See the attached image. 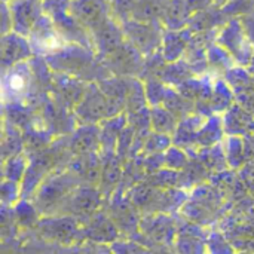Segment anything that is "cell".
Instances as JSON below:
<instances>
[{"label": "cell", "mask_w": 254, "mask_h": 254, "mask_svg": "<svg viewBox=\"0 0 254 254\" xmlns=\"http://www.w3.org/2000/svg\"><path fill=\"white\" fill-rule=\"evenodd\" d=\"M65 37L55 27L52 19L42 15L30 33V45L36 52L40 54H55L65 48Z\"/></svg>", "instance_id": "6da1fadb"}, {"label": "cell", "mask_w": 254, "mask_h": 254, "mask_svg": "<svg viewBox=\"0 0 254 254\" xmlns=\"http://www.w3.org/2000/svg\"><path fill=\"white\" fill-rule=\"evenodd\" d=\"M39 0H13L10 1V24L13 33L27 36L42 16L43 7Z\"/></svg>", "instance_id": "7a4b0ae2"}, {"label": "cell", "mask_w": 254, "mask_h": 254, "mask_svg": "<svg viewBox=\"0 0 254 254\" xmlns=\"http://www.w3.org/2000/svg\"><path fill=\"white\" fill-rule=\"evenodd\" d=\"M71 15L85 27L97 30L107 19L106 0H73L70 3Z\"/></svg>", "instance_id": "3957f363"}, {"label": "cell", "mask_w": 254, "mask_h": 254, "mask_svg": "<svg viewBox=\"0 0 254 254\" xmlns=\"http://www.w3.org/2000/svg\"><path fill=\"white\" fill-rule=\"evenodd\" d=\"M219 40L225 46V49L228 48V51L231 54H234L237 57V60H240L241 63H247L252 58L253 43L249 39L244 28L237 21H232L223 30Z\"/></svg>", "instance_id": "277c9868"}, {"label": "cell", "mask_w": 254, "mask_h": 254, "mask_svg": "<svg viewBox=\"0 0 254 254\" xmlns=\"http://www.w3.org/2000/svg\"><path fill=\"white\" fill-rule=\"evenodd\" d=\"M31 55V45L18 33H9L1 40V60L4 65H16Z\"/></svg>", "instance_id": "5b68a950"}, {"label": "cell", "mask_w": 254, "mask_h": 254, "mask_svg": "<svg viewBox=\"0 0 254 254\" xmlns=\"http://www.w3.org/2000/svg\"><path fill=\"white\" fill-rule=\"evenodd\" d=\"M30 68L24 63L10 67L9 73L4 76L3 80L4 91L9 92L12 97H22L30 86Z\"/></svg>", "instance_id": "8992f818"}, {"label": "cell", "mask_w": 254, "mask_h": 254, "mask_svg": "<svg viewBox=\"0 0 254 254\" xmlns=\"http://www.w3.org/2000/svg\"><path fill=\"white\" fill-rule=\"evenodd\" d=\"M213 1H214V0H186L189 13H190V12H195V10L207 9V7L210 6V3H213Z\"/></svg>", "instance_id": "52a82bcc"}, {"label": "cell", "mask_w": 254, "mask_h": 254, "mask_svg": "<svg viewBox=\"0 0 254 254\" xmlns=\"http://www.w3.org/2000/svg\"><path fill=\"white\" fill-rule=\"evenodd\" d=\"M214 1H216L217 4H223V3H226L228 0H214Z\"/></svg>", "instance_id": "ba28073f"}, {"label": "cell", "mask_w": 254, "mask_h": 254, "mask_svg": "<svg viewBox=\"0 0 254 254\" xmlns=\"http://www.w3.org/2000/svg\"><path fill=\"white\" fill-rule=\"evenodd\" d=\"M71 1H73V0H71Z\"/></svg>", "instance_id": "9c48e42d"}, {"label": "cell", "mask_w": 254, "mask_h": 254, "mask_svg": "<svg viewBox=\"0 0 254 254\" xmlns=\"http://www.w3.org/2000/svg\"><path fill=\"white\" fill-rule=\"evenodd\" d=\"M12 1H13V0H12Z\"/></svg>", "instance_id": "30bf717a"}]
</instances>
